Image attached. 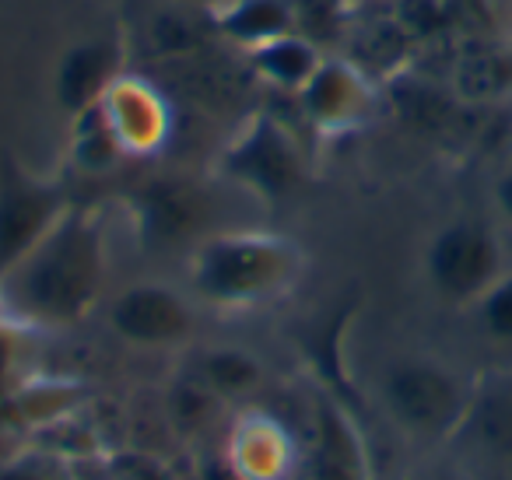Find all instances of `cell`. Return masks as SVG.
Segmentation results:
<instances>
[{"mask_svg": "<svg viewBox=\"0 0 512 480\" xmlns=\"http://www.w3.org/2000/svg\"><path fill=\"white\" fill-rule=\"evenodd\" d=\"M74 207L60 179L39 176L11 151L0 155V277L15 270Z\"/></svg>", "mask_w": 512, "mask_h": 480, "instance_id": "8992f818", "label": "cell"}, {"mask_svg": "<svg viewBox=\"0 0 512 480\" xmlns=\"http://www.w3.org/2000/svg\"><path fill=\"white\" fill-rule=\"evenodd\" d=\"M169 4H186V8H214L218 0H169Z\"/></svg>", "mask_w": 512, "mask_h": 480, "instance_id": "cb8c5ba5", "label": "cell"}, {"mask_svg": "<svg viewBox=\"0 0 512 480\" xmlns=\"http://www.w3.org/2000/svg\"><path fill=\"white\" fill-rule=\"evenodd\" d=\"M218 176L249 193L256 204L281 207L306 190L309 155L295 130H288L278 116L253 113L221 148Z\"/></svg>", "mask_w": 512, "mask_h": 480, "instance_id": "277c9868", "label": "cell"}, {"mask_svg": "<svg viewBox=\"0 0 512 480\" xmlns=\"http://www.w3.org/2000/svg\"><path fill=\"white\" fill-rule=\"evenodd\" d=\"M470 309H474L484 337L495 344H512V267Z\"/></svg>", "mask_w": 512, "mask_h": 480, "instance_id": "d6986e66", "label": "cell"}, {"mask_svg": "<svg viewBox=\"0 0 512 480\" xmlns=\"http://www.w3.org/2000/svg\"><path fill=\"white\" fill-rule=\"evenodd\" d=\"M306 123L323 137H341L358 130L376 109V92L358 64L341 57H323L309 85L299 92Z\"/></svg>", "mask_w": 512, "mask_h": 480, "instance_id": "7c38bea8", "label": "cell"}, {"mask_svg": "<svg viewBox=\"0 0 512 480\" xmlns=\"http://www.w3.org/2000/svg\"><path fill=\"white\" fill-rule=\"evenodd\" d=\"M309 270V253L281 232L221 228L186 253V288L214 312H253L288 298Z\"/></svg>", "mask_w": 512, "mask_h": 480, "instance_id": "7a4b0ae2", "label": "cell"}, {"mask_svg": "<svg viewBox=\"0 0 512 480\" xmlns=\"http://www.w3.org/2000/svg\"><path fill=\"white\" fill-rule=\"evenodd\" d=\"M190 382H197L204 393H211L218 403L249 400L256 389L267 382V365L253 351L239 344L207 347L193 358Z\"/></svg>", "mask_w": 512, "mask_h": 480, "instance_id": "9a60e30c", "label": "cell"}, {"mask_svg": "<svg viewBox=\"0 0 512 480\" xmlns=\"http://www.w3.org/2000/svg\"><path fill=\"white\" fill-rule=\"evenodd\" d=\"M0 323H8V326H18V330H25V326L15 319V312H11V302H8V295H4V281H0ZM25 333H29V330H25Z\"/></svg>", "mask_w": 512, "mask_h": 480, "instance_id": "603a6c76", "label": "cell"}, {"mask_svg": "<svg viewBox=\"0 0 512 480\" xmlns=\"http://www.w3.org/2000/svg\"><path fill=\"white\" fill-rule=\"evenodd\" d=\"M509 270L498 232L481 218H456L442 225L425 246V277L449 305H470Z\"/></svg>", "mask_w": 512, "mask_h": 480, "instance_id": "5b68a950", "label": "cell"}, {"mask_svg": "<svg viewBox=\"0 0 512 480\" xmlns=\"http://www.w3.org/2000/svg\"><path fill=\"white\" fill-rule=\"evenodd\" d=\"M207 15H211L214 36L246 53L288 32H299L292 0H218L214 8H207Z\"/></svg>", "mask_w": 512, "mask_h": 480, "instance_id": "5bb4252c", "label": "cell"}, {"mask_svg": "<svg viewBox=\"0 0 512 480\" xmlns=\"http://www.w3.org/2000/svg\"><path fill=\"white\" fill-rule=\"evenodd\" d=\"M123 74H127V36L116 25L78 39L60 53L57 67H53V106L71 123L74 116L99 106Z\"/></svg>", "mask_w": 512, "mask_h": 480, "instance_id": "ba28073f", "label": "cell"}, {"mask_svg": "<svg viewBox=\"0 0 512 480\" xmlns=\"http://www.w3.org/2000/svg\"><path fill=\"white\" fill-rule=\"evenodd\" d=\"M246 60L260 81H267V85L278 88V92L299 95L302 88L309 85V78L316 74V67L323 64V53L309 36L288 32V36L271 39V43L249 50Z\"/></svg>", "mask_w": 512, "mask_h": 480, "instance_id": "2e32d148", "label": "cell"}, {"mask_svg": "<svg viewBox=\"0 0 512 480\" xmlns=\"http://www.w3.org/2000/svg\"><path fill=\"white\" fill-rule=\"evenodd\" d=\"M0 281L11 312L29 333L78 326L106 298L109 239L102 214L74 204L57 228Z\"/></svg>", "mask_w": 512, "mask_h": 480, "instance_id": "6da1fadb", "label": "cell"}, {"mask_svg": "<svg viewBox=\"0 0 512 480\" xmlns=\"http://www.w3.org/2000/svg\"><path fill=\"white\" fill-rule=\"evenodd\" d=\"M495 204H498V211H502V218L512 225V165L502 172V176H498V183H495Z\"/></svg>", "mask_w": 512, "mask_h": 480, "instance_id": "7402d4cb", "label": "cell"}, {"mask_svg": "<svg viewBox=\"0 0 512 480\" xmlns=\"http://www.w3.org/2000/svg\"><path fill=\"white\" fill-rule=\"evenodd\" d=\"M137 232L148 246H197L207 232L211 200L186 179H151L130 197Z\"/></svg>", "mask_w": 512, "mask_h": 480, "instance_id": "8fae6325", "label": "cell"}, {"mask_svg": "<svg viewBox=\"0 0 512 480\" xmlns=\"http://www.w3.org/2000/svg\"><path fill=\"white\" fill-rule=\"evenodd\" d=\"M0 480H67V470L50 452H29L0 466Z\"/></svg>", "mask_w": 512, "mask_h": 480, "instance_id": "ffe728a7", "label": "cell"}, {"mask_svg": "<svg viewBox=\"0 0 512 480\" xmlns=\"http://www.w3.org/2000/svg\"><path fill=\"white\" fill-rule=\"evenodd\" d=\"M106 326L137 351H176L197 337V298L165 281H134L109 298Z\"/></svg>", "mask_w": 512, "mask_h": 480, "instance_id": "52a82bcc", "label": "cell"}, {"mask_svg": "<svg viewBox=\"0 0 512 480\" xmlns=\"http://www.w3.org/2000/svg\"><path fill=\"white\" fill-rule=\"evenodd\" d=\"M25 337V330L18 326L0 323V403L8 400L18 379V340Z\"/></svg>", "mask_w": 512, "mask_h": 480, "instance_id": "44dd1931", "label": "cell"}, {"mask_svg": "<svg viewBox=\"0 0 512 480\" xmlns=\"http://www.w3.org/2000/svg\"><path fill=\"white\" fill-rule=\"evenodd\" d=\"M67 151H71L74 169L85 172V176H106V172H113L116 165L127 158L99 106L71 120V141H67Z\"/></svg>", "mask_w": 512, "mask_h": 480, "instance_id": "ac0fdd59", "label": "cell"}, {"mask_svg": "<svg viewBox=\"0 0 512 480\" xmlns=\"http://www.w3.org/2000/svg\"><path fill=\"white\" fill-rule=\"evenodd\" d=\"M299 480H376L372 456L355 414L337 396L320 393L309 410Z\"/></svg>", "mask_w": 512, "mask_h": 480, "instance_id": "30bf717a", "label": "cell"}, {"mask_svg": "<svg viewBox=\"0 0 512 480\" xmlns=\"http://www.w3.org/2000/svg\"><path fill=\"white\" fill-rule=\"evenodd\" d=\"M456 92L467 102H502L512 95V43H484L456 67Z\"/></svg>", "mask_w": 512, "mask_h": 480, "instance_id": "e0dca14e", "label": "cell"}, {"mask_svg": "<svg viewBox=\"0 0 512 480\" xmlns=\"http://www.w3.org/2000/svg\"><path fill=\"white\" fill-rule=\"evenodd\" d=\"M376 400L386 421L411 442H446L467 424L474 410V389L456 365L439 354L407 351L383 365L376 379Z\"/></svg>", "mask_w": 512, "mask_h": 480, "instance_id": "3957f363", "label": "cell"}, {"mask_svg": "<svg viewBox=\"0 0 512 480\" xmlns=\"http://www.w3.org/2000/svg\"><path fill=\"white\" fill-rule=\"evenodd\" d=\"M109 130L120 141L127 158H151L165 148L172 134V109L169 99L151 81L123 74L109 95L99 102Z\"/></svg>", "mask_w": 512, "mask_h": 480, "instance_id": "4fadbf2b", "label": "cell"}, {"mask_svg": "<svg viewBox=\"0 0 512 480\" xmlns=\"http://www.w3.org/2000/svg\"><path fill=\"white\" fill-rule=\"evenodd\" d=\"M221 463L232 480H299L302 442L281 417L242 410L225 431Z\"/></svg>", "mask_w": 512, "mask_h": 480, "instance_id": "9c48e42d", "label": "cell"}]
</instances>
